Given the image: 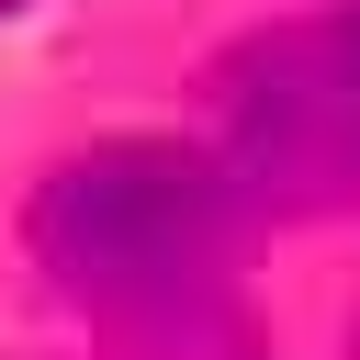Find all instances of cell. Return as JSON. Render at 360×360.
<instances>
[{
	"label": "cell",
	"instance_id": "cell-1",
	"mask_svg": "<svg viewBox=\"0 0 360 360\" xmlns=\"http://www.w3.org/2000/svg\"><path fill=\"white\" fill-rule=\"evenodd\" d=\"M34 248L45 270L101 304L112 326L180 338L202 315H225V259H236V191L214 158L191 146H101L79 169L45 180L34 202Z\"/></svg>",
	"mask_w": 360,
	"mask_h": 360
},
{
	"label": "cell",
	"instance_id": "cell-2",
	"mask_svg": "<svg viewBox=\"0 0 360 360\" xmlns=\"http://www.w3.org/2000/svg\"><path fill=\"white\" fill-rule=\"evenodd\" d=\"M236 158L270 191L360 202V0L315 34H281L236 79Z\"/></svg>",
	"mask_w": 360,
	"mask_h": 360
},
{
	"label": "cell",
	"instance_id": "cell-3",
	"mask_svg": "<svg viewBox=\"0 0 360 360\" xmlns=\"http://www.w3.org/2000/svg\"><path fill=\"white\" fill-rule=\"evenodd\" d=\"M0 11H34V0H0Z\"/></svg>",
	"mask_w": 360,
	"mask_h": 360
}]
</instances>
